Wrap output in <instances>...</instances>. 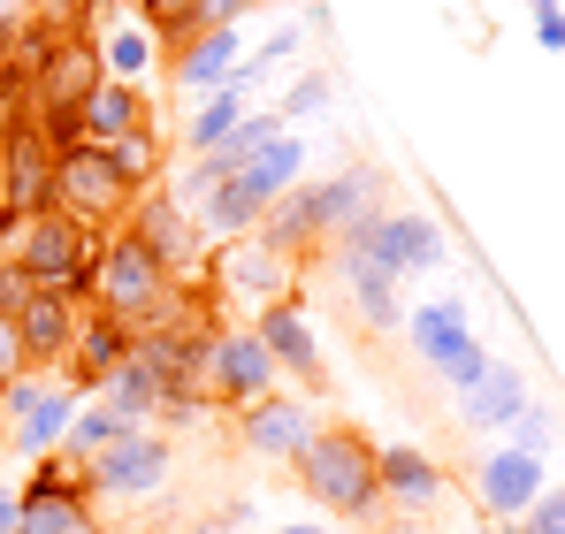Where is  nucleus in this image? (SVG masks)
Segmentation results:
<instances>
[{
	"label": "nucleus",
	"mask_w": 565,
	"mask_h": 534,
	"mask_svg": "<svg viewBox=\"0 0 565 534\" xmlns=\"http://www.w3.org/2000/svg\"><path fill=\"white\" fill-rule=\"evenodd\" d=\"M367 214H382V177L375 169H337V177H321V183L282 191L253 237L298 267V260H313V253H329V245H337L352 222H367Z\"/></svg>",
	"instance_id": "f257e3e1"
},
{
	"label": "nucleus",
	"mask_w": 565,
	"mask_h": 534,
	"mask_svg": "<svg viewBox=\"0 0 565 534\" xmlns=\"http://www.w3.org/2000/svg\"><path fill=\"white\" fill-rule=\"evenodd\" d=\"M290 466H298V489L321 512H337V520H375L382 512V466L360 428H313V444Z\"/></svg>",
	"instance_id": "f03ea898"
},
{
	"label": "nucleus",
	"mask_w": 565,
	"mask_h": 534,
	"mask_svg": "<svg viewBox=\"0 0 565 534\" xmlns=\"http://www.w3.org/2000/svg\"><path fill=\"white\" fill-rule=\"evenodd\" d=\"M99 253H107V229L93 222H77V214H31L23 222V237H15V260L23 275L39 282V290H54V298H70V306H93L99 290Z\"/></svg>",
	"instance_id": "7ed1b4c3"
},
{
	"label": "nucleus",
	"mask_w": 565,
	"mask_h": 534,
	"mask_svg": "<svg viewBox=\"0 0 565 534\" xmlns=\"http://www.w3.org/2000/svg\"><path fill=\"white\" fill-rule=\"evenodd\" d=\"M169 282H177V275L153 260L130 229H107V253H99V290H93L99 313H115V321L146 329V321H153V306L169 298Z\"/></svg>",
	"instance_id": "20e7f679"
},
{
	"label": "nucleus",
	"mask_w": 565,
	"mask_h": 534,
	"mask_svg": "<svg viewBox=\"0 0 565 534\" xmlns=\"http://www.w3.org/2000/svg\"><path fill=\"white\" fill-rule=\"evenodd\" d=\"M169 466H177V450H169L161 428H130V436H115V444L85 466L93 504H138V496H161Z\"/></svg>",
	"instance_id": "39448f33"
},
{
	"label": "nucleus",
	"mask_w": 565,
	"mask_h": 534,
	"mask_svg": "<svg viewBox=\"0 0 565 534\" xmlns=\"http://www.w3.org/2000/svg\"><path fill=\"white\" fill-rule=\"evenodd\" d=\"M0 420H8V450H23V458H46V450H62L70 420H77V389H70V382L15 374V382L0 389Z\"/></svg>",
	"instance_id": "423d86ee"
},
{
	"label": "nucleus",
	"mask_w": 565,
	"mask_h": 534,
	"mask_svg": "<svg viewBox=\"0 0 565 534\" xmlns=\"http://www.w3.org/2000/svg\"><path fill=\"white\" fill-rule=\"evenodd\" d=\"M360 253L375 267H390L397 282L405 275H428V267H444V229H436V214H405V206H382L367 222H352L344 229Z\"/></svg>",
	"instance_id": "0eeeda50"
},
{
	"label": "nucleus",
	"mask_w": 565,
	"mask_h": 534,
	"mask_svg": "<svg viewBox=\"0 0 565 534\" xmlns=\"http://www.w3.org/2000/svg\"><path fill=\"white\" fill-rule=\"evenodd\" d=\"M130 199H138V191L115 177V161H107L99 146H77V153L54 161V206L77 214V222H93V229H122Z\"/></svg>",
	"instance_id": "6e6552de"
},
{
	"label": "nucleus",
	"mask_w": 565,
	"mask_h": 534,
	"mask_svg": "<svg viewBox=\"0 0 565 534\" xmlns=\"http://www.w3.org/2000/svg\"><path fill=\"white\" fill-rule=\"evenodd\" d=\"M282 282H290V260L268 253L260 237H230V245L214 253V298H222V306H237V313H260V306L290 298Z\"/></svg>",
	"instance_id": "1a4fd4ad"
},
{
	"label": "nucleus",
	"mask_w": 565,
	"mask_h": 534,
	"mask_svg": "<svg viewBox=\"0 0 565 534\" xmlns=\"http://www.w3.org/2000/svg\"><path fill=\"white\" fill-rule=\"evenodd\" d=\"M122 229L153 253V260L169 267L177 282L191 275V260H199V229H191V214H184V199L169 191V183H153V191H138L130 199V214H122Z\"/></svg>",
	"instance_id": "9d476101"
},
{
	"label": "nucleus",
	"mask_w": 565,
	"mask_h": 534,
	"mask_svg": "<svg viewBox=\"0 0 565 534\" xmlns=\"http://www.w3.org/2000/svg\"><path fill=\"white\" fill-rule=\"evenodd\" d=\"M206 397H214V405H230V413H245V405L276 397V359H268V344H260L253 329H222V337H214Z\"/></svg>",
	"instance_id": "9b49d317"
},
{
	"label": "nucleus",
	"mask_w": 565,
	"mask_h": 534,
	"mask_svg": "<svg viewBox=\"0 0 565 534\" xmlns=\"http://www.w3.org/2000/svg\"><path fill=\"white\" fill-rule=\"evenodd\" d=\"M130 344H138V329H130V321H115V313L85 306V321H77V344H70V359H62V374H70L77 405H93L99 389H107V374L130 359Z\"/></svg>",
	"instance_id": "f8f14e48"
},
{
	"label": "nucleus",
	"mask_w": 565,
	"mask_h": 534,
	"mask_svg": "<svg viewBox=\"0 0 565 534\" xmlns=\"http://www.w3.org/2000/svg\"><path fill=\"white\" fill-rule=\"evenodd\" d=\"M0 183H8V214L31 222V214H54V153L39 138V122H15L0 138Z\"/></svg>",
	"instance_id": "ddd939ff"
},
{
	"label": "nucleus",
	"mask_w": 565,
	"mask_h": 534,
	"mask_svg": "<svg viewBox=\"0 0 565 534\" xmlns=\"http://www.w3.org/2000/svg\"><path fill=\"white\" fill-rule=\"evenodd\" d=\"M245 329L268 344L276 374L306 382V389H321V382H329V374H321V337H313V321H306V306H298V298H276V306H260Z\"/></svg>",
	"instance_id": "4468645a"
},
{
	"label": "nucleus",
	"mask_w": 565,
	"mask_h": 534,
	"mask_svg": "<svg viewBox=\"0 0 565 534\" xmlns=\"http://www.w3.org/2000/svg\"><path fill=\"white\" fill-rule=\"evenodd\" d=\"M313 428H321L313 405H306V397H282V389L237 413V444L253 450V458H268V466H290L298 450L313 444Z\"/></svg>",
	"instance_id": "2eb2a0df"
},
{
	"label": "nucleus",
	"mask_w": 565,
	"mask_h": 534,
	"mask_svg": "<svg viewBox=\"0 0 565 534\" xmlns=\"http://www.w3.org/2000/svg\"><path fill=\"white\" fill-rule=\"evenodd\" d=\"M237 62H245V31H230V23H206V31H191L184 46H169V77H177L191 99L230 92Z\"/></svg>",
	"instance_id": "dca6fc26"
},
{
	"label": "nucleus",
	"mask_w": 565,
	"mask_h": 534,
	"mask_svg": "<svg viewBox=\"0 0 565 534\" xmlns=\"http://www.w3.org/2000/svg\"><path fill=\"white\" fill-rule=\"evenodd\" d=\"M551 489V473H543V458H520V450H489L481 458V473H473V496H481V512L497 520V527H520L527 520V504Z\"/></svg>",
	"instance_id": "f3484780"
},
{
	"label": "nucleus",
	"mask_w": 565,
	"mask_h": 534,
	"mask_svg": "<svg viewBox=\"0 0 565 534\" xmlns=\"http://www.w3.org/2000/svg\"><path fill=\"white\" fill-rule=\"evenodd\" d=\"M329 267L344 275V290H352V306H360L367 329H405V298H397V275H390V267H375L352 237L329 245Z\"/></svg>",
	"instance_id": "a211bd4d"
},
{
	"label": "nucleus",
	"mask_w": 565,
	"mask_h": 534,
	"mask_svg": "<svg viewBox=\"0 0 565 534\" xmlns=\"http://www.w3.org/2000/svg\"><path fill=\"white\" fill-rule=\"evenodd\" d=\"M99 85H107V70H99V39H93V31H77V39H54V46H46V62H39V107H46V99L85 107Z\"/></svg>",
	"instance_id": "6ab92c4d"
},
{
	"label": "nucleus",
	"mask_w": 565,
	"mask_h": 534,
	"mask_svg": "<svg viewBox=\"0 0 565 534\" xmlns=\"http://www.w3.org/2000/svg\"><path fill=\"white\" fill-rule=\"evenodd\" d=\"M77 321H85V306H70V298L39 290V298L23 306V321H15L23 359H31V366H62V359H70V344H77Z\"/></svg>",
	"instance_id": "aec40b11"
},
{
	"label": "nucleus",
	"mask_w": 565,
	"mask_h": 534,
	"mask_svg": "<svg viewBox=\"0 0 565 534\" xmlns=\"http://www.w3.org/2000/svg\"><path fill=\"white\" fill-rule=\"evenodd\" d=\"M520 405H527V374H520L512 359H489V374L459 397V420H467L473 436H504V420H512Z\"/></svg>",
	"instance_id": "412c9836"
},
{
	"label": "nucleus",
	"mask_w": 565,
	"mask_h": 534,
	"mask_svg": "<svg viewBox=\"0 0 565 534\" xmlns=\"http://www.w3.org/2000/svg\"><path fill=\"white\" fill-rule=\"evenodd\" d=\"M375 466H382V496H390V504H405V512H428V504L444 496V466H436L420 444L375 450Z\"/></svg>",
	"instance_id": "4be33fe9"
},
{
	"label": "nucleus",
	"mask_w": 565,
	"mask_h": 534,
	"mask_svg": "<svg viewBox=\"0 0 565 534\" xmlns=\"http://www.w3.org/2000/svg\"><path fill=\"white\" fill-rule=\"evenodd\" d=\"M130 130H153V99H146V85L107 77V85L85 99V146H115V138H130Z\"/></svg>",
	"instance_id": "5701e85b"
},
{
	"label": "nucleus",
	"mask_w": 565,
	"mask_h": 534,
	"mask_svg": "<svg viewBox=\"0 0 565 534\" xmlns=\"http://www.w3.org/2000/svg\"><path fill=\"white\" fill-rule=\"evenodd\" d=\"M405 337H413V352L428 359V366H444L451 352L473 344V321L459 298H428V306H405Z\"/></svg>",
	"instance_id": "b1692460"
},
{
	"label": "nucleus",
	"mask_w": 565,
	"mask_h": 534,
	"mask_svg": "<svg viewBox=\"0 0 565 534\" xmlns=\"http://www.w3.org/2000/svg\"><path fill=\"white\" fill-rule=\"evenodd\" d=\"M99 405H107L115 420H130V428H153V420H161V382H153V374H146L138 359H122V366L107 374Z\"/></svg>",
	"instance_id": "393cba45"
},
{
	"label": "nucleus",
	"mask_w": 565,
	"mask_h": 534,
	"mask_svg": "<svg viewBox=\"0 0 565 534\" xmlns=\"http://www.w3.org/2000/svg\"><path fill=\"white\" fill-rule=\"evenodd\" d=\"M245 115H253V99H245L237 85H230V92H214V99H199V107H191V122H184L191 161H199V153H214V146H222V138H230V130L245 122Z\"/></svg>",
	"instance_id": "a878e982"
},
{
	"label": "nucleus",
	"mask_w": 565,
	"mask_h": 534,
	"mask_svg": "<svg viewBox=\"0 0 565 534\" xmlns=\"http://www.w3.org/2000/svg\"><path fill=\"white\" fill-rule=\"evenodd\" d=\"M115 436H130V420H115V413H107V405H77V420H70V436H62V458H70V466H93L99 450L115 444Z\"/></svg>",
	"instance_id": "bb28decb"
},
{
	"label": "nucleus",
	"mask_w": 565,
	"mask_h": 534,
	"mask_svg": "<svg viewBox=\"0 0 565 534\" xmlns=\"http://www.w3.org/2000/svg\"><path fill=\"white\" fill-rule=\"evenodd\" d=\"M99 70L122 77V85H146V70H153V31H146V23L107 31V39H99Z\"/></svg>",
	"instance_id": "cd10ccee"
},
{
	"label": "nucleus",
	"mask_w": 565,
	"mask_h": 534,
	"mask_svg": "<svg viewBox=\"0 0 565 534\" xmlns=\"http://www.w3.org/2000/svg\"><path fill=\"white\" fill-rule=\"evenodd\" d=\"M15 534H99L85 496H46V504H15Z\"/></svg>",
	"instance_id": "c85d7f7f"
},
{
	"label": "nucleus",
	"mask_w": 565,
	"mask_h": 534,
	"mask_svg": "<svg viewBox=\"0 0 565 534\" xmlns=\"http://www.w3.org/2000/svg\"><path fill=\"white\" fill-rule=\"evenodd\" d=\"M107 161H115V177L130 183V191H153L161 183V130H130V138H115V146H99Z\"/></svg>",
	"instance_id": "c756f323"
},
{
	"label": "nucleus",
	"mask_w": 565,
	"mask_h": 534,
	"mask_svg": "<svg viewBox=\"0 0 565 534\" xmlns=\"http://www.w3.org/2000/svg\"><path fill=\"white\" fill-rule=\"evenodd\" d=\"M504 450H520V458H551V450H558V420L527 397V405L504 420Z\"/></svg>",
	"instance_id": "7c9ffc66"
},
{
	"label": "nucleus",
	"mask_w": 565,
	"mask_h": 534,
	"mask_svg": "<svg viewBox=\"0 0 565 534\" xmlns=\"http://www.w3.org/2000/svg\"><path fill=\"white\" fill-rule=\"evenodd\" d=\"M138 8H146L138 23H146L153 39H169V46H184L191 31H206V23H199V8H206V0H138Z\"/></svg>",
	"instance_id": "2f4dec72"
},
{
	"label": "nucleus",
	"mask_w": 565,
	"mask_h": 534,
	"mask_svg": "<svg viewBox=\"0 0 565 534\" xmlns=\"http://www.w3.org/2000/svg\"><path fill=\"white\" fill-rule=\"evenodd\" d=\"M39 298V282L23 275V260L15 253H0V321H23V306Z\"/></svg>",
	"instance_id": "473e14b6"
},
{
	"label": "nucleus",
	"mask_w": 565,
	"mask_h": 534,
	"mask_svg": "<svg viewBox=\"0 0 565 534\" xmlns=\"http://www.w3.org/2000/svg\"><path fill=\"white\" fill-rule=\"evenodd\" d=\"M489 359H497V352H489V344H481V337H473L467 352H451V359H444V366H436V374H444V382H451V389H459V397H467L473 382H481V374H489Z\"/></svg>",
	"instance_id": "72a5a7b5"
},
{
	"label": "nucleus",
	"mask_w": 565,
	"mask_h": 534,
	"mask_svg": "<svg viewBox=\"0 0 565 534\" xmlns=\"http://www.w3.org/2000/svg\"><path fill=\"white\" fill-rule=\"evenodd\" d=\"M313 107H329V70H306V77H298V85L282 92V122H298V115H313Z\"/></svg>",
	"instance_id": "f704fd0d"
},
{
	"label": "nucleus",
	"mask_w": 565,
	"mask_h": 534,
	"mask_svg": "<svg viewBox=\"0 0 565 534\" xmlns=\"http://www.w3.org/2000/svg\"><path fill=\"white\" fill-rule=\"evenodd\" d=\"M520 534H565V489H543V496L527 504V520H520Z\"/></svg>",
	"instance_id": "c9c22d12"
},
{
	"label": "nucleus",
	"mask_w": 565,
	"mask_h": 534,
	"mask_svg": "<svg viewBox=\"0 0 565 534\" xmlns=\"http://www.w3.org/2000/svg\"><path fill=\"white\" fill-rule=\"evenodd\" d=\"M527 15H535V46L543 54H565V8L558 0H527Z\"/></svg>",
	"instance_id": "e433bc0d"
},
{
	"label": "nucleus",
	"mask_w": 565,
	"mask_h": 534,
	"mask_svg": "<svg viewBox=\"0 0 565 534\" xmlns=\"http://www.w3.org/2000/svg\"><path fill=\"white\" fill-rule=\"evenodd\" d=\"M15 374H31V359H23V337H15V321H0V389H8Z\"/></svg>",
	"instance_id": "4c0bfd02"
},
{
	"label": "nucleus",
	"mask_w": 565,
	"mask_h": 534,
	"mask_svg": "<svg viewBox=\"0 0 565 534\" xmlns=\"http://www.w3.org/2000/svg\"><path fill=\"white\" fill-rule=\"evenodd\" d=\"M253 8H268V0H206V8H199V23H230V31H237Z\"/></svg>",
	"instance_id": "58836bf2"
},
{
	"label": "nucleus",
	"mask_w": 565,
	"mask_h": 534,
	"mask_svg": "<svg viewBox=\"0 0 565 534\" xmlns=\"http://www.w3.org/2000/svg\"><path fill=\"white\" fill-rule=\"evenodd\" d=\"M0 534H15V489H0Z\"/></svg>",
	"instance_id": "ea45409f"
},
{
	"label": "nucleus",
	"mask_w": 565,
	"mask_h": 534,
	"mask_svg": "<svg viewBox=\"0 0 565 534\" xmlns=\"http://www.w3.org/2000/svg\"><path fill=\"white\" fill-rule=\"evenodd\" d=\"M268 534H329V527H313V520H290V527H268Z\"/></svg>",
	"instance_id": "a19ab883"
},
{
	"label": "nucleus",
	"mask_w": 565,
	"mask_h": 534,
	"mask_svg": "<svg viewBox=\"0 0 565 534\" xmlns=\"http://www.w3.org/2000/svg\"><path fill=\"white\" fill-rule=\"evenodd\" d=\"M0 450H8V420H0Z\"/></svg>",
	"instance_id": "79ce46f5"
}]
</instances>
